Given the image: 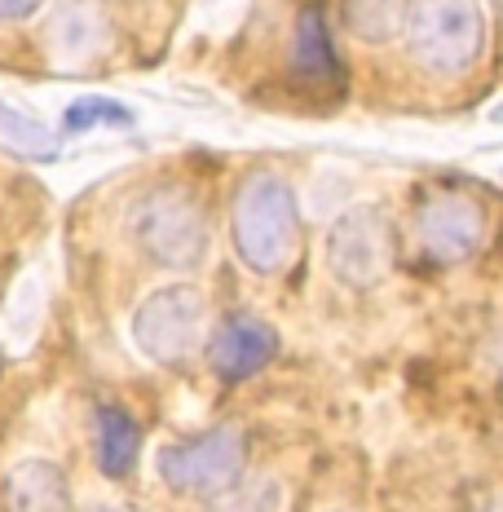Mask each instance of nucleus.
Returning <instances> with one entry per match:
<instances>
[{"label":"nucleus","instance_id":"f257e3e1","mask_svg":"<svg viewBox=\"0 0 503 512\" xmlns=\"http://www.w3.org/2000/svg\"><path fill=\"white\" fill-rule=\"evenodd\" d=\"M296 190L278 173H252L234 195V252L252 274H278L296 252Z\"/></svg>","mask_w":503,"mask_h":512},{"label":"nucleus","instance_id":"f03ea898","mask_svg":"<svg viewBox=\"0 0 503 512\" xmlns=\"http://www.w3.org/2000/svg\"><path fill=\"white\" fill-rule=\"evenodd\" d=\"M128 230H133L137 248L151 256L155 265H164V270H195L212 239L208 212H203L199 195L190 186H177V181L146 190L133 204Z\"/></svg>","mask_w":503,"mask_h":512},{"label":"nucleus","instance_id":"7ed1b4c3","mask_svg":"<svg viewBox=\"0 0 503 512\" xmlns=\"http://www.w3.org/2000/svg\"><path fill=\"white\" fill-rule=\"evenodd\" d=\"M486 18L477 0H415L406 14V49L437 80H459L477 67Z\"/></svg>","mask_w":503,"mask_h":512},{"label":"nucleus","instance_id":"20e7f679","mask_svg":"<svg viewBox=\"0 0 503 512\" xmlns=\"http://www.w3.org/2000/svg\"><path fill=\"white\" fill-rule=\"evenodd\" d=\"M203 323H208V301L199 287L173 283L151 292L133 314V340L151 362L177 367L203 345Z\"/></svg>","mask_w":503,"mask_h":512},{"label":"nucleus","instance_id":"39448f33","mask_svg":"<svg viewBox=\"0 0 503 512\" xmlns=\"http://www.w3.org/2000/svg\"><path fill=\"white\" fill-rule=\"evenodd\" d=\"M243 464H248V442L234 424H221V429L195 433L186 442H173L159 451V477L177 490V495H217L230 482L243 477Z\"/></svg>","mask_w":503,"mask_h":512},{"label":"nucleus","instance_id":"423d86ee","mask_svg":"<svg viewBox=\"0 0 503 512\" xmlns=\"http://www.w3.org/2000/svg\"><path fill=\"white\" fill-rule=\"evenodd\" d=\"M398 261L393 217L380 204L345 212L327 234V265L345 287H376Z\"/></svg>","mask_w":503,"mask_h":512},{"label":"nucleus","instance_id":"0eeeda50","mask_svg":"<svg viewBox=\"0 0 503 512\" xmlns=\"http://www.w3.org/2000/svg\"><path fill=\"white\" fill-rule=\"evenodd\" d=\"M415 239L442 265L468 261V256L481 248V239H486V208L477 204V195L437 186L433 195L415 208Z\"/></svg>","mask_w":503,"mask_h":512},{"label":"nucleus","instance_id":"6e6552de","mask_svg":"<svg viewBox=\"0 0 503 512\" xmlns=\"http://www.w3.org/2000/svg\"><path fill=\"white\" fill-rule=\"evenodd\" d=\"M274 354H278V332L256 314H230L208 340L212 371L230 384H239V380L256 376L261 367H270Z\"/></svg>","mask_w":503,"mask_h":512},{"label":"nucleus","instance_id":"1a4fd4ad","mask_svg":"<svg viewBox=\"0 0 503 512\" xmlns=\"http://www.w3.org/2000/svg\"><path fill=\"white\" fill-rule=\"evenodd\" d=\"M9 512H71L67 473L49 460H23L5 473Z\"/></svg>","mask_w":503,"mask_h":512},{"label":"nucleus","instance_id":"9d476101","mask_svg":"<svg viewBox=\"0 0 503 512\" xmlns=\"http://www.w3.org/2000/svg\"><path fill=\"white\" fill-rule=\"evenodd\" d=\"M292 62L305 80H318L327 84L336 76V45H331V31H327V18L318 5H309L296 14V45H292Z\"/></svg>","mask_w":503,"mask_h":512},{"label":"nucleus","instance_id":"9b49d317","mask_svg":"<svg viewBox=\"0 0 503 512\" xmlns=\"http://www.w3.org/2000/svg\"><path fill=\"white\" fill-rule=\"evenodd\" d=\"M137 446H142V429L133 424V415L120 407L98 411V468L106 477H128L137 464Z\"/></svg>","mask_w":503,"mask_h":512},{"label":"nucleus","instance_id":"f8f14e48","mask_svg":"<svg viewBox=\"0 0 503 512\" xmlns=\"http://www.w3.org/2000/svg\"><path fill=\"white\" fill-rule=\"evenodd\" d=\"M411 0H340V18L358 40L367 45H384L406 27Z\"/></svg>","mask_w":503,"mask_h":512},{"label":"nucleus","instance_id":"ddd939ff","mask_svg":"<svg viewBox=\"0 0 503 512\" xmlns=\"http://www.w3.org/2000/svg\"><path fill=\"white\" fill-rule=\"evenodd\" d=\"M0 146H9L14 155H27V159L58 155V142H53L49 128L23 111H14V106H5V102H0Z\"/></svg>","mask_w":503,"mask_h":512},{"label":"nucleus","instance_id":"4468645a","mask_svg":"<svg viewBox=\"0 0 503 512\" xmlns=\"http://www.w3.org/2000/svg\"><path fill=\"white\" fill-rule=\"evenodd\" d=\"M283 495L274 482H230L226 490L208 495V512H278Z\"/></svg>","mask_w":503,"mask_h":512},{"label":"nucleus","instance_id":"2eb2a0df","mask_svg":"<svg viewBox=\"0 0 503 512\" xmlns=\"http://www.w3.org/2000/svg\"><path fill=\"white\" fill-rule=\"evenodd\" d=\"M93 124H133V111L111 98H80L62 115V133H84V128H93Z\"/></svg>","mask_w":503,"mask_h":512},{"label":"nucleus","instance_id":"dca6fc26","mask_svg":"<svg viewBox=\"0 0 503 512\" xmlns=\"http://www.w3.org/2000/svg\"><path fill=\"white\" fill-rule=\"evenodd\" d=\"M40 5H45V0H0V23H23Z\"/></svg>","mask_w":503,"mask_h":512},{"label":"nucleus","instance_id":"f3484780","mask_svg":"<svg viewBox=\"0 0 503 512\" xmlns=\"http://www.w3.org/2000/svg\"><path fill=\"white\" fill-rule=\"evenodd\" d=\"M473 512H503V495H490V499H481V504Z\"/></svg>","mask_w":503,"mask_h":512},{"label":"nucleus","instance_id":"a211bd4d","mask_svg":"<svg viewBox=\"0 0 503 512\" xmlns=\"http://www.w3.org/2000/svg\"><path fill=\"white\" fill-rule=\"evenodd\" d=\"M490 120H495V124H503V102L495 106V111H490Z\"/></svg>","mask_w":503,"mask_h":512},{"label":"nucleus","instance_id":"6ab92c4d","mask_svg":"<svg viewBox=\"0 0 503 512\" xmlns=\"http://www.w3.org/2000/svg\"><path fill=\"white\" fill-rule=\"evenodd\" d=\"M98 512H120V508H98Z\"/></svg>","mask_w":503,"mask_h":512}]
</instances>
